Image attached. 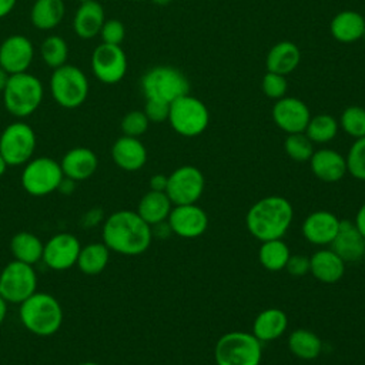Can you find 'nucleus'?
I'll use <instances>...</instances> for the list:
<instances>
[{"label":"nucleus","mask_w":365,"mask_h":365,"mask_svg":"<svg viewBox=\"0 0 365 365\" xmlns=\"http://www.w3.org/2000/svg\"><path fill=\"white\" fill-rule=\"evenodd\" d=\"M103 242L110 251L121 255H140L148 250L153 240L148 225L137 211L118 210L103 221Z\"/></svg>","instance_id":"1"},{"label":"nucleus","mask_w":365,"mask_h":365,"mask_svg":"<svg viewBox=\"0 0 365 365\" xmlns=\"http://www.w3.org/2000/svg\"><path fill=\"white\" fill-rule=\"evenodd\" d=\"M294 220L291 202L281 195H268L251 205L245 215L250 234L262 241L282 238Z\"/></svg>","instance_id":"2"},{"label":"nucleus","mask_w":365,"mask_h":365,"mask_svg":"<svg viewBox=\"0 0 365 365\" xmlns=\"http://www.w3.org/2000/svg\"><path fill=\"white\" fill-rule=\"evenodd\" d=\"M21 325L37 336H51L63 324V308L56 297L36 291L19 305Z\"/></svg>","instance_id":"3"},{"label":"nucleus","mask_w":365,"mask_h":365,"mask_svg":"<svg viewBox=\"0 0 365 365\" xmlns=\"http://www.w3.org/2000/svg\"><path fill=\"white\" fill-rule=\"evenodd\" d=\"M43 96L44 88L40 78L24 71L10 74L3 90V103L13 117L26 118L40 107Z\"/></svg>","instance_id":"4"},{"label":"nucleus","mask_w":365,"mask_h":365,"mask_svg":"<svg viewBox=\"0 0 365 365\" xmlns=\"http://www.w3.org/2000/svg\"><path fill=\"white\" fill-rule=\"evenodd\" d=\"M214 358L217 365H259L262 342L252 332L231 331L218 338Z\"/></svg>","instance_id":"5"},{"label":"nucleus","mask_w":365,"mask_h":365,"mask_svg":"<svg viewBox=\"0 0 365 365\" xmlns=\"http://www.w3.org/2000/svg\"><path fill=\"white\" fill-rule=\"evenodd\" d=\"M141 90L145 100L171 104L175 98L190 93V81L173 66H155L143 76Z\"/></svg>","instance_id":"6"},{"label":"nucleus","mask_w":365,"mask_h":365,"mask_svg":"<svg viewBox=\"0 0 365 365\" xmlns=\"http://www.w3.org/2000/svg\"><path fill=\"white\" fill-rule=\"evenodd\" d=\"M88 78L74 64H64L53 70L50 77V94L63 108L80 107L88 96Z\"/></svg>","instance_id":"7"},{"label":"nucleus","mask_w":365,"mask_h":365,"mask_svg":"<svg viewBox=\"0 0 365 365\" xmlns=\"http://www.w3.org/2000/svg\"><path fill=\"white\" fill-rule=\"evenodd\" d=\"M171 128L182 137H197L210 124V111L197 97L184 94L170 104L168 120Z\"/></svg>","instance_id":"8"},{"label":"nucleus","mask_w":365,"mask_h":365,"mask_svg":"<svg viewBox=\"0 0 365 365\" xmlns=\"http://www.w3.org/2000/svg\"><path fill=\"white\" fill-rule=\"evenodd\" d=\"M64 174L60 163L51 157H34L24 164L21 187L33 197H44L58 190Z\"/></svg>","instance_id":"9"},{"label":"nucleus","mask_w":365,"mask_h":365,"mask_svg":"<svg viewBox=\"0 0 365 365\" xmlns=\"http://www.w3.org/2000/svg\"><path fill=\"white\" fill-rule=\"evenodd\" d=\"M37 137L31 125L24 121H14L6 125L0 134V154L9 167L24 165L33 158Z\"/></svg>","instance_id":"10"},{"label":"nucleus","mask_w":365,"mask_h":365,"mask_svg":"<svg viewBox=\"0 0 365 365\" xmlns=\"http://www.w3.org/2000/svg\"><path fill=\"white\" fill-rule=\"evenodd\" d=\"M37 291V274L30 264L13 259L0 272V295L7 304L20 305Z\"/></svg>","instance_id":"11"},{"label":"nucleus","mask_w":365,"mask_h":365,"mask_svg":"<svg viewBox=\"0 0 365 365\" xmlns=\"http://www.w3.org/2000/svg\"><path fill=\"white\" fill-rule=\"evenodd\" d=\"M204 188L205 178L201 170L194 165H181L168 175L165 194L173 205L194 204L202 195Z\"/></svg>","instance_id":"12"},{"label":"nucleus","mask_w":365,"mask_h":365,"mask_svg":"<svg viewBox=\"0 0 365 365\" xmlns=\"http://www.w3.org/2000/svg\"><path fill=\"white\" fill-rule=\"evenodd\" d=\"M127 56L121 46L101 43L91 54V70L104 84L120 83L127 73Z\"/></svg>","instance_id":"13"},{"label":"nucleus","mask_w":365,"mask_h":365,"mask_svg":"<svg viewBox=\"0 0 365 365\" xmlns=\"http://www.w3.org/2000/svg\"><path fill=\"white\" fill-rule=\"evenodd\" d=\"M80 250V240L74 234L58 232L44 242L41 261L53 271H66L76 265Z\"/></svg>","instance_id":"14"},{"label":"nucleus","mask_w":365,"mask_h":365,"mask_svg":"<svg viewBox=\"0 0 365 365\" xmlns=\"http://www.w3.org/2000/svg\"><path fill=\"white\" fill-rule=\"evenodd\" d=\"M167 222L173 231L181 238H198L208 228V215L207 212L194 204H181L173 205Z\"/></svg>","instance_id":"15"},{"label":"nucleus","mask_w":365,"mask_h":365,"mask_svg":"<svg viewBox=\"0 0 365 365\" xmlns=\"http://www.w3.org/2000/svg\"><path fill=\"white\" fill-rule=\"evenodd\" d=\"M271 114L275 125L287 134L304 133L311 118L308 106L301 98L288 96L275 100Z\"/></svg>","instance_id":"16"},{"label":"nucleus","mask_w":365,"mask_h":365,"mask_svg":"<svg viewBox=\"0 0 365 365\" xmlns=\"http://www.w3.org/2000/svg\"><path fill=\"white\" fill-rule=\"evenodd\" d=\"M33 58V43L23 34H11L0 44V66L9 74L27 71Z\"/></svg>","instance_id":"17"},{"label":"nucleus","mask_w":365,"mask_h":365,"mask_svg":"<svg viewBox=\"0 0 365 365\" xmlns=\"http://www.w3.org/2000/svg\"><path fill=\"white\" fill-rule=\"evenodd\" d=\"M329 248L346 264L358 262L365 257V237L356 228L354 221L341 220L338 232Z\"/></svg>","instance_id":"18"},{"label":"nucleus","mask_w":365,"mask_h":365,"mask_svg":"<svg viewBox=\"0 0 365 365\" xmlns=\"http://www.w3.org/2000/svg\"><path fill=\"white\" fill-rule=\"evenodd\" d=\"M341 220L331 211L318 210L307 215L302 222L304 238L314 245H329L335 238Z\"/></svg>","instance_id":"19"},{"label":"nucleus","mask_w":365,"mask_h":365,"mask_svg":"<svg viewBox=\"0 0 365 365\" xmlns=\"http://www.w3.org/2000/svg\"><path fill=\"white\" fill-rule=\"evenodd\" d=\"M60 165L64 177L80 182L88 180L96 173L98 158L91 148L74 147L63 155Z\"/></svg>","instance_id":"20"},{"label":"nucleus","mask_w":365,"mask_h":365,"mask_svg":"<svg viewBox=\"0 0 365 365\" xmlns=\"http://www.w3.org/2000/svg\"><path fill=\"white\" fill-rule=\"evenodd\" d=\"M111 158L124 171H138L147 163V148L140 138L121 135L111 147Z\"/></svg>","instance_id":"21"},{"label":"nucleus","mask_w":365,"mask_h":365,"mask_svg":"<svg viewBox=\"0 0 365 365\" xmlns=\"http://www.w3.org/2000/svg\"><path fill=\"white\" fill-rule=\"evenodd\" d=\"M309 167L312 174L324 182H336L346 174L345 157L332 148L314 151L309 158Z\"/></svg>","instance_id":"22"},{"label":"nucleus","mask_w":365,"mask_h":365,"mask_svg":"<svg viewBox=\"0 0 365 365\" xmlns=\"http://www.w3.org/2000/svg\"><path fill=\"white\" fill-rule=\"evenodd\" d=\"M104 21V7L97 0H88L80 3L76 9L73 17V30L80 38L88 40L100 34Z\"/></svg>","instance_id":"23"},{"label":"nucleus","mask_w":365,"mask_h":365,"mask_svg":"<svg viewBox=\"0 0 365 365\" xmlns=\"http://www.w3.org/2000/svg\"><path fill=\"white\" fill-rule=\"evenodd\" d=\"M346 262L331 248L315 251L309 257V272L324 284H335L345 274Z\"/></svg>","instance_id":"24"},{"label":"nucleus","mask_w":365,"mask_h":365,"mask_svg":"<svg viewBox=\"0 0 365 365\" xmlns=\"http://www.w3.org/2000/svg\"><path fill=\"white\" fill-rule=\"evenodd\" d=\"M301 63V50L299 47L289 41L282 40L275 43L267 53L265 67L267 71L278 73L282 76H288L292 73Z\"/></svg>","instance_id":"25"},{"label":"nucleus","mask_w":365,"mask_h":365,"mask_svg":"<svg viewBox=\"0 0 365 365\" xmlns=\"http://www.w3.org/2000/svg\"><path fill=\"white\" fill-rule=\"evenodd\" d=\"M364 30L365 19L355 10H342L329 23L331 36L339 43H355L361 40Z\"/></svg>","instance_id":"26"},{"label":"nucleus","mask_w":365,"mask_h":365,"mask_svg":"<svg viewBox=\"0 0 365 365\" xmlns=\"http://www.w3.org/2000/svg\"><path fill=\"white\" fill-rule=\"evenodd\" d=\"M288 327V317L279 308H267L261 311L252 324V334L261 342H271L284 335Z\"/></svg>","instance_id":"27"},{"label":"nucleus","mask_w":365,"mask_h":365,"mask_svg":"<svg viewBox=\"0 0 365 365\" xmlns=\"http://www.w3.org/2000/svg\"><path fill=\"white\" fill-rule=\"evenodd\" d=\"M173 208V202L164 191H153L145 192L137 205V214L148 224L155 225L158 222L167 221L170 211Z\"/></svg>","instance_id":"28"},{"label":"nucleus","mask_w":365,"mask_h":365,"mask_svg":"<svg viewBox=\"0 0 365 365\" xmlns=\"http://www.w3.org/2000/svg\"><path fill=\"white\" fill-rule=\"evenodd\" d=\"M66 13L64 0H36L30 10V21L38 30L56 29Z\"/></svg>","instance_id":"29"},{"label":"nucleus","mask_w":365,"mask_h":365,"mask_svg":"<svg viewBox=\"0 0 365 365\" xmlns=\"http://www.w3.org/2000/svg\"><path fill=\"white\" fill-rule=\"evenodd\" d=\"M44 242L30 231H19L10 240V252L14 259L34 265L43 258Z\"/></svg>","instance_id":"30"},{"label":"nucleus","mask_w":365,"mask_h":365,"mask_svg":"<svg viewBox=\"0 0 365 365\" xmlns=\"http://www.w3.org/2000/svg\"><path fill=\"white\" fill-rule=\"evenodd\" d=\"M110 261V250L104 242H88L81 247L76 265L86 275L101 274Z\"/></svg>","instance_id":"31"},{"label":"nucleus","mask_w":365,"mask_h":365,"mask_svg":"<svg viewBox=\"0 0 365 365\" xmlns=\"http://www.w3.org/2000/svg\"><path fill=\"white\" fill-rule=\"evenodd\" d=\"M288 348L297 358L311 361L321 354L322 342L315 332L298 328L288 336Z\"/></svg>","instance_id":"32"},{"label":"nucleus","mask_w":365,"mask_h":365,"mask_svg":"<svg viewBox=\"0 0 365 365\" xmlns=\"http://www.w3.org/2000/svg\"><path fill=\"white\" fill-rule=\"evenodd\" d=\"M289 257H291V251L288 245L282 241V238L262 241L258 250L259 264L267 271H271V272L285 269V265Z\"/></svg>","instance_id":"33"},{"label":"nucleus","mask_w":365,"mask_h":365,"mask_svg":"<svg viewBox=\"0 0 365 365\" xmlns=\"http://www.w3.org/2000/svg\"><path fill=\"white\" fill-rule=\"evenodd\" d=\"M338 130V120L331 114L321 113L317 115H311L304 133L314 144H325L336 137Z\"/></svg>","instance_id":"34"},{"label":"nucleus","mask_w":365,"mask_h":365,"mask_svg":"<svg viewBox=\"0 0 365 365\" xmlns=\"http://www.w3.org/2000/svg\"><path fill=\"white\" fill-rule=\"evenodd\" d=\"M40 56L41 60L54 70L67 63L68 46L63 37L54 34L48 36L40 44Z\"/></svg>","instance_id":"35"},{"label":"nucleus","mask_w":365,"mask_h":365,"mask_svg":"<svg viewBox=\"0 0 365 365\" xmlns=\"http://www.w3.org/2000/svg\"><path fill=\"white\" fill-rule=\"evenodd\" d=\"M342 131L352 138L365 137V108L359 106L346 107L338 120Z\"/></svg>","instance_id":"36"},{"label":"nucleus","mask_w":365,"mask_h":365,"mask_svg":"<svg viewBox=\"0 0 365 365\" xmlns=\"http://www.w3.org/2000/svg\"><path fill=\"white\" fill-rule=\"evenodd\" d=\"M284 150L291 160L298 163L309 161L315 151L314 143L307 137L305 133L287 134V138L284 141Z\"/></svg>","instance_id":"37"},{"label":"nucleus","mask_w":365,"mask_h":365,"mask_svg":"<svg viewBox=\"0 0 365 365\" xmlns=\"http://www.w3.org/2000/svg\"><path fill=\"white\" fill-rule=\"evenodd\" d=\"M346 173L359 181H365V137L355 138L345 157Z\"/></svg>","instance_id":"38"},{"label":"nucleus","mask_w":365,"mask_h":365,"mask_svg":"<svg viewBox=\"0 0 365 365\" xmlns=\"http://www.w3.org/2000/svg\"><path fill=\"white\" fill-rule=\"evenodd\" d=\"M150 121L143 110H131L121 118L120 128L123 131V135L128 137H140L148 130Z\"/></svg>","instance_id":"39"},{"label":"nucleus","mask_w":365,"mask_h":365,"mask_svg":"<svg viewBox=\"0 0 365 365\" xmlns=\"http://www.w3.org/2000/svg\"><path fill=\"white\" fill-rule=\"evenodd\" d=\"M261 88H262V93L268 98H272V100L282 98V97L287 96V91H288L287 76L272 73V71H267L262 77Z\"/></svg>","instance_id":"40"},{"label":"nucleus","mask_w":365,"mask_h":365,"mask_svg":"<svg viewBox=\"0 0 365 365\" xmlns=\"http://www.w3.org/2000/svg\"><path fill=\"white\" fill-rule=\"evenodd\" d=\"M100 37L106 44L120 46L125 37V27L118 19H108L100 30Z\"/></svg>","instance_id":"41"},{"label":"nucleus","mask_w":365,"mask_h":365,"mask_svg":"<svg viewBox=\"0 0 365 365\" xmlns=\"http://www.w3.org/2000/svg\"><path fill=\"white\" fill-rule=\"evenodd\" d=\"M143 111L147 115L150 123H163L168 120L170 104L157 101V100H145V106Z\"/></svg>","instance_id":"42"},{"label":"nucleus","mask_w":365,"mask_h":365,"mask_svg":"<svg viewBox=\"0 0 365 365\" xmlns=\"http://www.w3.org/2000/svg\"><path fill=\"white\" fill-rule=\"evenodd\" d=\"M285 269L294 277H302L309 272V257L294 254L289 257Z\"/></svg>","instance_id":"43"},{"label":"nucleus","mask_w":365,"mask_h":365,"mask_svg":"<svg viewBox=\"0 0 365 365\" xmlns=\"http://www.w3.org/2000/svg\"><path fill=\"white\" fill-rule=\"evenodd\" d=\"M104 221V214L101 208H90L88 211L84 212V215L81 217V225L84 228H91L96 227L98 224H101Z\"/></svg>","instance_id":"44"},{"label":"nucleus","mask_w":365,"mask_h":365,"mask_svg":"<svg viewBox=\"0 0 365 365\" xmlns=\"http://www.w3.org/2000/svg\"><path fill=\"white\" fill-rule=\"evenodd\" d=\"M167 180H168V175H164V174H154L151 178H150V190L153 191H164L165 192V188H167Z\"/></svg>","instance_id":"45"},{"label":"nucleus","mask_w":365,"mask_h":365,"mask_svg":"<svg viewBox=\"0 0 365 365\" xmlns=\"http://www.w3.org/2000/svg\"><path fill=\"white\" fill-rule=\"evenodd\" d=\"M354 224L356 225V228L361 231V234L365 237V202L359 207L356 215H355V220H354Z\"/></svg>","instance_id":"46"},{"label":"nucleus","mask_w":365,"mask_h":365,"mask_svg":"<svg viewBox=\"0 0 365 365\" xmlns=\"http://www.w3.org/2000/svg\"><path fill=\"white\" fill-rule=\"evenodd\" d=\"M17 0H0V19L9 16L16 7Z\"/></svg>","instance_id":"47"},{"label":"nucleus","mask_w":365,"mask_h":365,"mask_svg":"<svg viewBox=\"0 0 365 365\" xmlns=\"http://www.w3.org/2000/svg\"><path fill=\"white\" fill-rule=\"evenodd\" d=\"M74 185H76V181H73V180H70L67 177H63L57 191H60L63 194H71L74 191Z\"/></svg>","instance_id":"48"},{"label":"nucleus","mask_w":365,"mask_h":365,"mask_svg":"<svg viewBox=\"0 0 365 365\" xmlns=\"http://www.w3.org/2000/svg\"><path fill=\"white\" fill-rule=\"evenodd\" d=\"M9 77H10V74L0 66V93H3V90L9 81Z\"/></svg>","instance_id":"49"},{"label":"nucleus","mask_w":365,"mask_h":365,"mask_svg":"<svg viewBox=\"0 0 365 365\" xmlns=\"http://www.w3.org/2000/svg\"><path fill=\"white\" fill-rule=\"evenodd\" d=\"M7 315V301L0 295V325L4 322Z\"/></svg>","instance_id":"50"},{"label":"nucleus","mask_w":365,"mask_h":365,"mask_svg":"<svg viewBox=\"0 0 365 365\" xmlns=\"http://www.w3.org/2000/svg\"><path fill=\"white\" fill-rule=\"evenodd\" d=\"M7 163H6V160L3 158V155L0 154V177H3L4 175V173H6V170H7Z\"/></svg>","instance_id":"51"},{"label":"nucleus","mask_w":365,"mask_h":365,"mask_svg":"<svg viewBox=\"0 0 365 365\" xmlns=\"http://www.w3.org/2000/svg\"><path fill=\"white\" fill-rule=\"evenodd\" d=\"M155 4H160V6H165V4H168L171 0H153Z\"/></svg>","instance_id":"52"},{"label":"nucleus","mask_w":365,"mask_h":365,"mask_svg":"<svg viewBox=\"0 0 365 365\" xmlns=\"http://www.w3.org/2000/svg\"><path fill=\"white\" fill-rule=\"evenodd\" d=\"M77 365H101V364L94 362V361H84V362H80V364H77Z\"/></svg>","instance_id":"53"},{"label":"nucleus","mask_w":365,"mask_h":365,"mask_svg":"<svg viewBox=\"0 0 365 365\" xmlns=\"http://www.w3.org/2000/svg\"><path fill=\"white\" fill-rule=\"evenodd\" d=\"M78 3H84V1H88V0H77Z\"/></svg>","instance_id":"54"},{"label":"nucleus","mask_w":365,"mask_h":365,"mask_svg":"<svg viewBox=\"0 0 365 365\" xmlns=\"http://www.w3.org/2000/svg\"><path fill=\"white\" fill-rule=\"evenodd\" d=\"M362 38L365 40V30H364V34H362Z\"/></svg>","instance_id":"55"},{"label":"nucleus","mask_w":365,"mask_h":365,"mask_svg":"<svg viewBox=\"0 0 365 365\" xmlns=\"http://www.w3.org/2000/svg\"><path fill=\"white\" fill-rule=\"evenodd\" d=\"M133 1H145V0H133Z\"/></svg>","instance_id":"56"}]
</instances>
